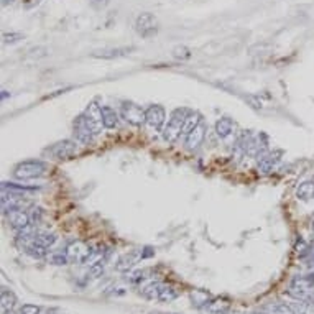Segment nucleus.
Here are the masks:
<instances>
[{"mask_svg": "<svg viewBox=\"0 0 314 314\" xmlns=\"http://www.w3.org/2000/svg\"><path fill=\"white\" fill-rule=\"evenodd\" d=\"M189 114L186 109H176L171 114V119L168 120V124L163 129V138L168 143H175L178 142V138L183 135V125H184L186 115Z\"/></svg>", "mask_w": 314, "mask_h": 314, "instance_id": "2", "label": "nucleus"}, {"mask_svg": "<svg viewBox=\"0 0 314 314\" xmlns=\"http://www.w3.org/2000/svg\"><path fill=\"white\" fill-rule=\"evenodd\" d=\"M135 48L132 46H120V48H105V50H97L92 53V58H99V59H115L122 58V56L130 54V51H133Z\"/></svg>", "mask_w": 314, "mask_h": 314, "instance_id": "12", "label": "nucleus"}, {"mask_svg": "<svg viewBox=\"0 0 314 314\" xmlns=\"http://www.w3.org/2000/svg\"><path fill=\"white\" fill-rule=\"evenodd\" d=\"M173 54H175V58L178 59H187L191 56V51L186 48V46H178V48L173 51Z\"/></svg>", "mask_w": 314, "mask_h": 314, "instance_id": "30", "label": "nucleus"}, {"mask_svg": "<svg viewBox=\"0 0 314 314\" xmlns=\"http://www.w3.org/2000/svg\"><path fill=\"white\" fill-rule=\"evenodd\" d=\"M313 232H314V222H313Z\"/></svg>", "mask_w": 314, "mask_h": 314, "instance_id": "38", "label": "nucleus"}, {"mask_svg": "<svg viewBox=\"0 0 314 314\" xmlns=\"http://www.w3.org/2000/svg\"><path fill=\"white\" fill-rule=\"evenodd\" d=\"M135 30L142 38H152L153 35H157L158 31V20L153 13L143 12L140 13L135 20Z\"/></svg>", "mask_w": 314, "mask_h": 314, "instance_id": "5", "label": "nucleus"}, {"mask_svg": "<svg viewBox=\"0 0 314 314\" xmlns=\"http://www.w3.org/2000/svg\"><path fill=\"white\" fill-rule=\"evenodd\" d=\"M102 271H104V262L99 260V262H94V263H91L87 275H91V278H97V276L102 275Z\"/></svg>", "mask_w": 314, "mask_h": 314, "instance_id": "27", "label": "nucleus"}, {"mask_svg": "<svg viewBox=\"0 0 314 314\" xmlns=\"http://www.w3.org/2000/svg\"><path fill=\"white\" fill-rule=\"evenodd\" d=\"M201 122H203V119H201L199 112H189L184 119V125H183V135H187L191 130H194Z\"/></svg>", "mask_w": 314, "mask_h": 314, "instance_id": "21", "label": "nucleus"}, {"mask_svg": "<svg viewBox=\"0 0 314 314\" xmlns=\"http://www.w3.org/2000/svg\"><path fill=\"white\" fill-rule=\"evenodd\" d=\"M48 314H54V313H53V311H51V313H50V311H48Z\"/></svg>", "mask_w": 314, "mask_h": 314, "instance_id": "39", "label": "nucleus"}, {"mask_svg": "<svg viewBox=\"0 0 314 314\" xmlns=\"http://www.w3.org/2000/svg\"><path fill=\"white\" fill-rule=\"evenodd\" d=\"M232 130H234V124L231 119H227V117L219 119L217 124H215V133H217L219 138H227L229 135L232 133Z\"/></svg>", "mask_w": 314, "mask_h": 314, "instance_id": "19", "label": "nucleus"}, {"mask_svg": "<svg viewBox=\"0 0 314 314\" xmlns=\"http://www.w3.org/2000/svg\"><path fill=\"white\" fill-rule=\"evenodd\" d=\"M2 314H15V313H13V311H8V313H2Z\"/></svg>", "mask_w": 314, "mask_h": 314, "instance_id": "36", "label": "nucleus"}, {"mask_svg": "<svg viewBox=\"0 0 314 314\" xmlns=\"http://www.w3.org/2000/svg\"><path fill=\"white\" fill-rule=\"evenodd\" d=\"M296 198L303 201H309L314 198V181H303L296 187Z\"/></svg>", "mask_w": 314, "mask_h": 314, "instance_id": "20", "label": "nucleus"}, {"mask_svg": "<svg viewBox=\"0 0 314 314\" xmlns=\"http://www.w3.org/2000/svg\"><path fill=\"white\" fill-rule=\"evenodd\" d=\"M224 314H240V313H238V311H226Z\"/></svg>", "mask_w": 314, "mask_h": 314, "instance_id": "35", "label": "nucleus"}, {"mask_svg": "<svg viewBox=\"0 0 314 314\" xmlns=\"http://www.w3.org/2000/svg\"><path fill=\"white\" fill-rule=\"evenodd\" d=\"M66 254L71 263H91L97 252L92 247H89L86 242L76 240L66 247Z\"/></svg>", "mask_w": 314, "mask_h": 314, "instance_id": "3", "label": "nucleus"}, {"mask_svg": "<svg viewBox=\"0 0 314 314\" xmlns=\"http://www.w3.org/2000/svg\"><path fill=\"white\" fill-rule=\"evenodd\" d=\"M41 2V0H23L22 2V5L23 8H26V10H30V8H35L38 3Z\"/></svg>", "mask_w": 314, "mask_h": 314, "instance_id": "33", "label": "nucleus"}, {"mask_svg": "<svg viewBox=\"0 0 314 314\" xmlns=\"http://www.w3.org/2000/svg\"><path fill=\"white\" fill-rule=\"evenodd\" d=\"M73 130H74V137L79 143H84V145H91L92 140L96 135L92 133L91 127H89V124L86 122V117L84 114L78 115L76 119L73 122Z\"/></svg>", "mask_w": 314, "mask_h": 314, "instance_id": "8", "label": "nucleus"}, {"mask_svg": "<svg viewBox=\"0 0 314 314\" xmlns=\"http://www.w3.org/2000/svg\"><path fill=\"white\" fill-rule=\"evenodd\" d=\"M263 309L268 311L270 314H294L293 308L285 303H270V304H266Z\"/></svg>", "mask_w": 314, "mask_h": 314, "instance_id": "23", "label": "nucleus"}, {"mask_svg": "<svg viewBox=\"0 0 314 314\" xmlns=\"http://www.w3.org/2000/svg\"><path fill=\"white\" fill-rule=\"evenodd\" d=\"M127 293V288L125 287H114L112 288V291H109V294H115V296H119V294H125Z\"/></svg>", "mask_w": 314, "mask_h": 314, "instance_id": "34", "label": "nucleus"}, {"mask_svg": "<svg viewBox=\"0 0 314 314\" xmlns=\"http://www.w3.org/2000/svg\"><path fill=\"white\" fill-rule=\"evenodd\" d=\"M119 117H120V114L115 109H112L109 105L102 107V119H104L105 129H115L117 125H119Z\"/></svg>", "mask_w": 314, "mask_h": 314, "instance_id": "16", "label": "nucleus"}, {"mask_svg": "<svg viewBox=\"0 0 314 314\" xmlns=\"http://www.w3.org/2000/svg\"><path fill=\"white\" fill-rule=\"evenodd\" d=\"M206 130H208V127H206L203 122H201V124L194 130H191V132L186 135V148H189V150L199 148L201 145H203V142H204Z\"/></svg>", "mask_w": 314, "mask_h": 314, "instance_id": "13", "label": "nucleus"}, {"mask_svg": "<svg viewBox=\"0 0 314 314\" xmlns=\"http://www.w3.org/2000/svg\"><path fill=\"white\" fill-rule=\"evenodd\" d=\"M281 155H283V152H271V153L263 155V157L260 158L259 165H257L259 173H262V175H268L270 171H273V168L278 165L281 160Z\"/></svg>", "mask_w": 314, "mask_h": 314, "instance_id": "11", "label": "nucleus"}, {"mask_svg": "<svg viewBox=\"0 0 314 314\" xmlns=\"http://www.w3.org/2000/svg\"><path fill=\"white\" fill-rule=\"evenodd\" d=\"M46 163L41 161V160H26V161H22L18 163L15 166V170H13V176L17 178V180H22V181H28V180H35V178H40L43 176L46 173Z\"/></svg>", "mask_w": 314, "mask_h": 314, "instance_id": "1", "label": "nucleus"}, {"mask_svg": "<svg viewBox=\"0 0 314 314\" xmlns=\"http://www.w3.org/2000/svg\"><path fill=\"white\" fill-rule=\"evenodd\" d=\"M48 262H50V263H53V265H66V263H69L66 250H64V252H51V254L48 255Z\"/></svg>", "mask_w": 314, "mask_h": 314, "instance_id": "26", "label": "nucleus"}, {"mask_svg": "<svg viewBox=\"0 0 314 314\" xmlns=\"http://www.w3.org/2000/svg\"><path fill=\"white\" fill-rule=\"evenodd\" d=\"M120 117L133 127H142L147 124V109H142V105L135 102L125 101L120 105Z\"/></svg>", "mask_w": 314, "mask_h": 314, "instance_id": "4", "label": "nucleus"}, {"mask_svg": "<svg viewBox=\"0 0 314 314\" xmlns=\"http://www.w3.org/2000/svg\"><path fill=\"white\" fill-rule=\"evenodd\" d=\"M17 314H40V308L35 306V304H23Z\"/></svg>", "mask_w": 314, "mask_h": 314, "instance_id": "29", "label": "nucleus"}, {"mask_svg": "<svg viewBox=\"0 0 314 314\" xmlns=\"http://www.w3.org/2000/svg\"><path fill=\"white\" fill-rule=\"evenodd\" d=\"M20 40H23L22 33H3V43L5 45H15Z\"/></svg>", "mask_w": 314, "mask_h": 314, "instance_id": "28", "label": "nucleus"}, {"mask_svg": "<svg viewBox=\"0 0 314 314\" xmlns=\"http://www.w3.org/2000/svg\"><path fill=\"white\" fill-rule=\"evenodd\" d=\"M84 117H86V122L89 124V127H91L92 133L94 135H99L102 132V129L104 127V119H102V107L97 104V102H89L86 110L82 112Z\"/></svg>", "mask_w": 314, "mask_h": 314, "instance_id": "7", "label": "nucleus"}, {"mask_svg": "<svg viewBox=\"0 0 314 314\" xmlns=\"http://www.w3.org/2000/svg\"><path fill=\"white\" fill-rule=\"evenodd\" d=\"M166 122V112L161 105H150L147 109V125L150 129L157 130V132H163Z\"/></svg>", "mask_w": 314, "mask_h": 314, "instance_id": "9", "label": "nucleus"}, {"mask_svg": "<svg viewBox=\"0 0 314 314\" xmlns=\"http://www.w3.org/2000/svg\"><path fill=\"white\" fill-rule=\"evenodd\" d=\"M7 221L13 231L18 232V231H22V229H25L26 226H30L31 217L25 209H15V210L7 212Z\"/></svg>", "mask_w": 314, "mask_h": 314, "instance_id": "10", "label": "nucleus"}, {"mask_svg": "<svg viewBox=\"0 0 314 314\" xmlns=\"http://www.w3.org/2000/svg\"><path fill=\"white\" fill-rule=\"evenodd\" d=\"M178 298V291L173 287H170V285H163L161 291H160V296H158V301L161 303H171L175 301V299Z\"/></svg>", "mask_w": 314, "mask_h": 314, "instance_id": "24", "label": "nucleus"}, {"mask_svg": "<svg viewBox=\"0 0 314 314\" xmlns=\"http://www.w3.org/2000/svg\"><path fill=\"white\" fill-rule=\"evenodd\" d=\"M248 314H259V313H248Z\"/></svg>", "mask_w": 314, "mask_h": 314, "instance_id": "37", "label": "nucleus"}, {"mask_svg": "<svg viewBox=\"0 0 314 314\" xmlns=\"http://www.w3.org/2000/svg\"><path fill=\"white\" fill-rule=\"evenodd\" d=\"M142 259V248L137 252H132V254H127V255H124V257H120L119 262L115 263V270L117 271H122V273H125V271H129V270H132L135 263Z\"/></svg>", "mask_w": 314, "mask_h": 314, "instance_id": "14", "label": "nucleus"}, {"mask_svg": "<svg viewBox=\"0 0 314 314\" xmlns=\"http://www.w3.org/2000/svg\"><path fill=\"white\" fill-rule=\"evenodd\" d=\"M2 191H8V193L18 194V196H25L30 193H35L36 187L35 186H26V184H17V183H2Z\"/></svg>", "mask_w": 314, "mask_h": 314, "instance_id": "15", "label": "nucleus"}, {"mask_svg": "<svg viewBox=\"0 0 314 314\" xmlns=\"http://www.w3.org/2000/svg\"><path fill=\"white\" fill-rule=\"evenodd\" d=\"M229 306H231V303H229L227 299L217 298V299L209 301L204 308H206V311L210 313V314H224L226 311H229Z\"/></svg>", "mask_w": 314, "mask_h": 314, "instance_id": "17", "label": "nucleus"}, {"mask_svg": "<svg viewBox=\"0 0 314 314\" xmlns=\"http://www.w3.org/2000/svg\"><path fill=\"white\" fill-rule=\"evenodd\" d=\"M296 252L299 254V257L308 254V245H306V242H304L303 238H299V240L296 242Z\"/></svg>", "mask_w": 314, "mask_h": 314, "instance_id": "32", "label": "nucleus"}, {"mask_svg": "<svg viewBox=\"0 0 314 314\" xmlns=\"http://www.w3.org/2000/svg\"><path fill=\"white\" fill-rule=\"evenodd\" d=\"M109 3H110V0H91V5H92V8H96V10H104Z\"/></svg>", "mask_w": 314, "mask_h": 314, "instance_id": "31", "label": "nucleus"}, {"mask_svg": "<svg viewBox=\"0 0 314 314\" xmlns=\"http://www.w3.org/2000/svg\"><path fill=\"white\" fill-rule=\"evenodd\" d=\"M45 153H48L54 160H69V158H73L78 153V145L73 140H61V142L46 148Z\"/></svg>", "mask_w": 314, "mask_h": 314, "instance_id": "6", "label": "nucleus"}, {"mask_svg": "<svg viewBox=\"0 0 314 314\" xmlns=\"http://www.w3.org/2000/svg\"><path fill=\"white\" fill-rule=\"evenodd\" d=\"M163 285H165V283H160V281H152V283H148L147 287L142 288V294L145 298H148V299H158Z\"/></svg>", "mask_w": 314, "mask_h": 314, "instance_id": "22", "label": "nucleus"}, {"mask_svg": "<svg viewBox=\"0 0 314 314\" xmlns=\"http://www.w3.org/2000/svg\"><path fill=\"white\" fill-rule=\"evenodd\" d=\"M36 238H38L41 245H45L46 248H51L56 243V240H58V237H56L53 232H36Z\"/></svg>", "mask_w": 314, "mask_h": 314, "instance_id": "25", "label": "nucleus"}, {"mask_svg": "<svg viewBox=\"0 0 314 314\" xmlns=\"http://www.w3.org/2000/svg\"><path fill=\"white\" fill-rule=\"evenodd\" d=\"M0 304H2V313L13 311L17 304V296L15 293H12L10 289H2V294H0Z\"/></svg>", "mask_w": 314, "mask_h": 314, "instance_id": "18", "label": "nucleus"}]
</instances>
